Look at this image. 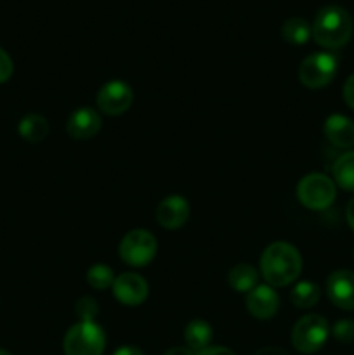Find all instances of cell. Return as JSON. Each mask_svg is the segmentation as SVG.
<instances>
[{
  "label": "cell",
  "mask_w": 354,
  "mask_h": 355,
  "mask_svg": "<svg viewBox=\"0 0 354 355\" xmlns=\"http://www.w3.org/2000/svg\"><path fill=\"white\" fill-rule=\"evenodd\" d=\"M330 326L323 315L307 314L295 322L292 329V345L301 354H316L326 343Z\"/></svg>",
  "instance_id": "obj_4"
},
{
  "label": "cell",
  "mask_w": 354,
  "mask_h": 355,
  "mask_svg": "<svg viewBox=\"0 0 354 355\" xmlns=\"http://www.w3.org/2000/svg\"><path fill=\"white\" fill-rule=\"evenodd\" d=\"M165 355H194L193 350H189L187 347H174V349L167 350Z\"/></svg>",
  "instance_id": "obj_30"
},
{
  "label": "cell",
  "mask_w": 354,
  "mask_h": 355,
  "mask_svg": "<svg viewBox=\"0 0 354 355\" xmlns=\"http://www.w3.org/2000/svg\"><path fill=\"white\" fill-rule=\"evenodd\" d=\"M113 355H146L137 347H120Z\"/></svg>",
  "instance_id": "obj_28"
},
{
  "label": "cell",
  "mask_w": 354,
  "mask_h": 355,
  "mask_svg": "<svg viewBox=\"0 0 354 355\" xmlns=\"http://www.w3.org/2000/svg\"><path fill=\"white\" fill-rule=\"evenodd\" d=\"M335 182L323 173H309L297 184V198L309 210H325L335 201Z\"/></svg>",
  "instance_id": "obj_6"
},
{
  "label": "cell",
  "mask_w": 354,
  "mask_h": 355,
  "mask_svg": "<svg viewBox=\"0 0 354 355\" xmlns=\"http://www.w3.org/2000/svg\"><path fill=\"white\" fill-rule=\"evenodd\" d=\"M49 130H51L49 121L42 114H28L19 121V127H17L21 137L28 142H33V144L44 141L49 135Z\"/></svg>",
  "instance_id": "obj_17"
},
{
  "label": "cell",
  "mask_w": 354,
  "mask_h": 355,
  "mask_svg": "<svg viewBox=\"0 0 354 355\" xmlns=\"http://www.w3.org/2000/svg\"><path fill=\"white\" fill-rule=\"evenodd\" d=\"M339 59L332 52H314L298 66V80L307 89L326 87L337 75Z\"/></svg>",
  "instance_id": "obj_5"
},
{
  "label": "cell",
  "mask_w": 354,
  "mask_h": 355,
  "mask_svg": "<svg viewBox=\"0 0 354 355\" xmlns=\"http://www.w3.org/2000/svg\"><path fill=\"white\" fill-rule=\"evenodd\" d=\"M158 243L156 238L146 229H134L127 232L120 241V259L130 267H146L153 262Z\"/></svg>",
  "instance_id": "obj_7"
},
{
  "label": "cell",
  "mask_w": 354,
  "mask_h": 355,
  "mask_svg": "<svg viewBox=\"0 0 354 355\" xmlns=\"http://www.w3.org/2000/svg\"><path fill=\"white\" fill-rule=\"evenodd\" d=\"M246 311L250 315L260 321L274 318L280 309V297L269 284H257L252 291L246 293Z\"/></svg>",
  "instance_id": "obj_11"
},
{
  "label": "cell",
  "mask_w": 354,
  "mask_h": 355,
  "mask_svg": "<svg viewBox=\"0 0 354 355\" xmlns=\"http://www.w3.org/2000/svg\"><path fill=\"white\" fill-rule=\"evenodd\" d=\"M87 283H89L90 288L94 290H106V288L113 286L115 276L111 267L103 266V263H97V266H92L87 272Z\"/></svg>",
  "instance_id": "obj_21"
},
{
  "label": "cell",
  "mask_w": 354,
  "mask_h": 355,
  "mask_svg": "<svg viewBox=\"0 0 354 355\" xmlns=\"http://www.w3.org/2000/svg\"><path fill=\"white\" fill-rule=\"evenodd\" d=\"M319 297H321L319 286L314 283H309V281H302V283H298L290 293L292 304H294L297 309L314 307V305L319 302Z\"/></svg>",
  "instance_id": "obj_20"
},
{
  "label": "cell",
  "mask_w": 354,
  "mask_h": 355,
  "mask_svg": "<svg viewBox=\"0 0 354 355\" xmlns=\"http://www.w3.org/2000/svg\"><path fill=\"white\" fill-rule=\"evenodd\" d=\"M325 135L335 148L351 149L354 146V121L344 114H332L325 121Z\"/></svg>",
  "instance_id": "obj_14"
},
{
  "label": "cell",
  "mask_w": 354,
  "mask_h": 355,
  "mask_svg": "<svg viewBox=\"0 0 354 355\" xmlns=\"http://www.w3.org/2000/svg\"><path fill=\"white\" fill-rule=\"evenodd\" d=\"M106 335L96 322H76L68 329L62 342L65 355H103Z\"/></svg>",
  "instance_id": "obj_3"
},
{
  "label": "cell",
  "mask_w": 354,
  "mask_h": 355,
  "mask_svg": "<svg viewBox=\"0 0 354 355\" xmlns=\"http://www.w3.org/2000/svg\"><path fill=\"white\" fill-rule=\"evenodd\" d=\"M312 38L325 49H340L351 40L354 23L351 14L340 6H326L316 14Z\"/></svg>",
  "instance_id": "obj_2"
},
{
  "label": "cell",
  "mask_w": 354,
  "mask_h": 355,
  "mask_svg": "<svg viewBox=\"0 0 354 355\" xmlns=\"http://www.w3.org/2000/svg\"><path fill=\"white\" fill-rule=\"evenodd\" d=\"M346 218H347V224H349L351 229H353V231H354V198L349 201V205H347Z\"/></svg>",
  "instance_id": "obj_29"
},
{
  "label": "cell",
  "mask_w": 354,
  "mask_h": 355,
  "mask_svg": "<svg viewBox=\"0 0 354 355\" xmlns=\"http://www.w3.org/2000/svg\"><path fill=\"white\" fill-rule=\"evenodd\" d=\"M101 125H103V120H101L99 113L92 107L85 106L78 107L69 114L68 121H66V132L71 139L87 141L99 134Z\"/></svg>",
  "instance_id": "obj_12"
},
{
  "label": "cell",
  "mask_w": 354,
  "mask_h": 355,
  "mask_svg": "<svg viewBox=\"0 0 354 355\" xmlns=\"http://www.w3.org/2000/svg\"><path fill=\"white\" fill-rule=\"evenodd\" d=\"M75 314L82 322H96L97 314H99V305L92 297H82L76 302Z\"/></svg>",
  "instance_id": "obj_22"
},
{
  "label": "cell",
  "mask_w": 354,
  "mask_h": 355,
  "mask_svg": "<svg viewBox=\"0 0 354 355\" xmlns=\"http://www.w3.org/2000/svg\"><path fill=\"white\" fill-rule=\"evenodd\" d=\"M113 295L121 305L137 307V305L144 304V300L148 298L149 286L144 277L139 276V274L125 272L115 277Z\"/></svg>",
  "instance_id": "obj_9"
},
{
  "label": "cell",
  "mask_w": 354,
  "mask_h": 355,
  "mask_svg": "<svg viewBox=\"0 0 354 355\" xmlns=\"http://www.w3.org/2000/svg\"><path fill=\"white\" fill-rule=\"evenodd\" d=\"M196 355H236L231 349H226V347H207L205 350L198 352Z\"/></svg>",
  "instance_id": "obj_26"
},
{
  "label": "cell",
  "mask_w": 354,
  "mask_h": 355,
  "mask_svg": "<svg viewBox=\"0 0 354 355\" xmlns=\"http://www.w3.org/2000/svg\"><path fill=\"white\" fill-rule=\"evenodd\" d=\"M12 59L3 49H0V83H6L12 76Z\"/></svg>",
  "instance_id": "obj_24"
},
{
  "label": "cell",
  "mask_w": 354,
  "mask_h": 355,
  "mask_svg": "<svg viewBox=\"0 0 354 355\" xmlns=\"http://www.w3.org/2000/svg\"><path fill=\"white\" fill-rule=\"evenodd\" d=\"M333 180L346 191H354V151L344 153L333 163Z\"/></svg>",
  "instance_id": "obj_18"
},
{
  "label": "cell",
  "mask_w": 354,
  "mask_h": 355,
  "mask_svg": "<svg viewBox=\"0 0 354 355\" xmlns=\"http://www.w3.org/2000/svg\"><path fill=\"white\" fill-rule=\"evenodd\" d=\"M228 283L238 293H248L259 284V272L250 263H238L229 272Z\"/></svg>",
  "instance_id": "obj_16"
},
{
  "label": "cell",
  "mask_w": 354,
  "mask_h": 355,
  "mask_svg": "<svg viewBox=\"0 0 354 355\" xmlns=\"http://www.w3.org/2000/svg\"><path fill=\"white\" fill-rule=\"evenodd\" d=\"M191 214L189 203L184 200L183 196H174L165 198L162 203L156 208V220L162 225L163 229H169V231H176V229L183 227L187 222Z\"/></svg>",
  "instance_id": "obj_13"
},
{
  "label": "cell",
  "mask_w": 354,
  "mask_h": 355,
  "mask_svg": "<svg viewBox=\"0 0 354 355\" xmlns=\"http://www.w3.org/2000/svg\"><path fill=\"white\" fill-rule=\"evenodd\" d=\"M326 295L335 307L342 311H354V272L335 270L326 279Z\"/></svg>",
  "instance_id": "obj_10"
},
{
  "label": "cell",
  "mask_w": 354,
  "mask_h": 355,
  "mask_svg": "<svg viewBox=\"0 0 354 355\" xmlns=\"http://www.w3.org/2000/svg\"><path fill=\"white\" fill-rule=\"evenodd\" d=\"M0 355H10V354L7 352V350H2V349H0Z\"/></svg>",
  "instance_id": "obj_31"
},
{
  "label": "cell",
  "mask_w": 354,
  "mask_h": 355,
  "mask_svg": "<svg viewBox=\"0 0 354 355\" xmlns=\"http://www.w3.org/2000/svg\"><path fill=\"white\" fill-rule=\"evenodd\" d=\"M344 101L351 110H354V75H351L344 85Z\"/></svg>",
  "instance_id": "obj_25"
},
{
  "label": "cell",
  "mask_w": 354,
  "mask_h": 355,
  "mask_svg": "<svg viewBox=\"0 0 354 355\" xmlns=\"http://www.w3.org/2000/svg\"><path fill=\"white\" fill-rule=\"evenodd\" d=\"M96 103L101 113L108 116H120L134 103V90L124 80H111L101 87Z\"/></svg>",
  "instance_id": "obj_8"
},
{
  "label": "cell",
  "mask_w": 354,
  "mask_h": 355,
  "mask_svg": "<svg viewBox=\"0 0 354 355\" xmlns=\"http://www.w3.org/2000/svg\"><path fill=\"white\" fill-rule=\"evenodd\" d=\"M212 336H214V333H212L210 324L201 321V319H194L184 329V340H186L187 349L196 354L210 347Z\"/></svg>",
  "instance_id": "obj_15"
},
{
  "label": "cell",
  "mask_w": 354,
  "mask_h": 355,
  "mask_svg": "<svg viewBox=\"0 0 354 355\" xmlns=\"http://www.w3.org/2000/svg\"><path fill=\"white\" fill-rule=\"evenodd\" d=\"M302 272V257L294 245L273 243L260 257V274L271 288H283L294 283Z\"/></svg>",
  "instance_id": "obj_1"
},
{
  "label": "cell",
  "mask_w": 354,
  "mask_h": 355,
  "mask_svg": "<svg viewBox=\"0 0 354 355\" xmlns=\"http://www.w3.org/2000/svg\"><path fill=\"white\" fill-rule=\"evenodd\" d=\"M281 35H283V40L288 42V44L304 45L311 38L312 30L307 21L302 19V17H290L283 23Z\"/></svg>",
  "instance_id": "obj_19"
},
{
  "label": "cell",
  "mask_w": 354,
  "mask_h": 355,
  "mask_svg": "<svg viewBox=\"0 0 354 355\" xmlns=\"http://www.w3.org/2000/svg\"><path fill=\"white\" fill-rule=\"evenodd\" d=\"M253 355H290V354L283 349H278V347H264V349L257 350Z\"/></svg>",
  "instance_id": "obj_27"
},
{
  "label": "cell",
  "mask_w": 354,
  "mask_h": 355,
  "mask_svg": "<svg viewBox=\"0 0 354 355\" xmlns=\"http://www.w3.org/2000/svg\"><path fill=\"white\" fill-rule=\"evenodd\" d=\"M333 338L340 343H353L354 342V321L351 319H342V321L335 322L332 328Z\"/></svg>",
  "instance_id": "obj_23"
}]
</instances>
